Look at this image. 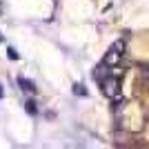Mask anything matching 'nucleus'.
Wrapping results in <instances>:
<instances>
[{
    "mask_svg": "<svg viewBox=\"0 0 149 149\" xmlns=\"http://www.w3.org/2000/svg\"><path fill=\"white\" fill-rule=\"evenodd\" d=\"M18 85H20L22 89H25V91H29V93H36V87H33V82H31V80H25L22 76L18 78Z\"/></svg>",
    "mask_w": 149,
    "mask_h": 149,
    "instance_id": "3",
    "label": "nucleus"
},
{
    "mask_svg": "<svg viewBox=\"0 0 149 149\" xmlns=\"http://www.w3.org/2000/svg\"><path fill=\"white\" fill-rule=\"evenodd\" d=\"M125 49H127V42H125L123 38L120 40H116V42L107 49V54L102 56V67H118V62L123 60V56H125Z\"/></svg>",
    "mask_w": 149,
    "mask_h": 149,
    "instance_id": "1",
    "label": "nucleus"
},
{
    "mask_svg": "<svg viewBox=\"0 0 149 149\" xmlns=\"http://www.w3.org/2000/svg\"><path fill=\"white\" fill-rule=\"evenodd\" d=\"M102 91L109 98H118L120 96V76L113 78V74H111L109 78H102Z\"/></svg>",
    "mask_w": 149,
    "mask_h": 149,
    "instance_id": "2",
    "label": "nucleus"
},
{
    "mask_svg": "<svg viewBox=\"0 0 149 149\" xmlns=\"http://www.w3.org/2000/svg\"><path fill=\"white\" fill-rule=\"evenodd\" d=\"M0 96H2V89H0Z\"/></svg>",
    "mask_w": 149,
    "mask_h": 149,
    "instance_id": "5",
    "label": "nucleus"
},
{
    "mask_svg": "<svg viewBox=\"0 0 149 149\" xmlns=\"http://www.w3.org/2000/svg\"><path fill=\"white\" fill-rule=\"evenodd\" d=\"M74 91H76V93H80V96H85V89H82V85H76Z\"/></svg>",
    "mask_w": 149,
    "mask_h": 149,
    "instance_id": "4",
    "label": "nucleus"
}]
</instances>
